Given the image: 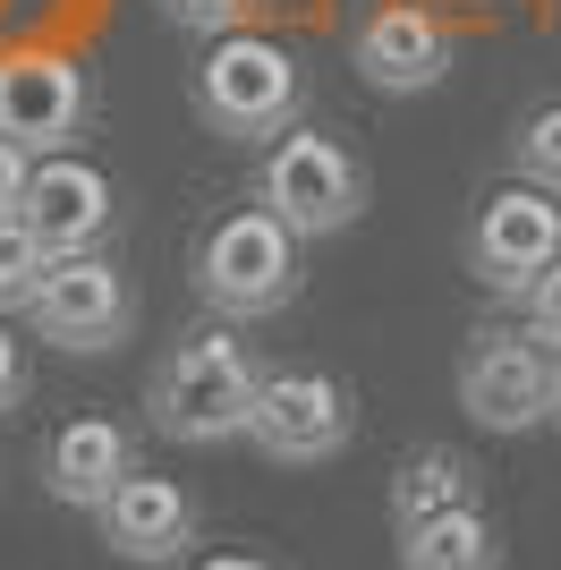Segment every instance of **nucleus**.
<instances>
[{
  "mask_svg": "<svg viewBox=\"0 0 561 570\" xmlns=\"http://www.w3.org/2000/svg\"><path fill=\"white\" fill-rule=\"evenodd\" d=\"M187 102H196V119H205L222 145H273V137H289V119H298L306 77H298V60H289V43L230 26V35H213V43L196 51Z\"/></svg>",
  "mask_w": 561,
  "mask_h": 570,
  "instance_id": "f257e3e1",
  "label": "nucleus"
},
{
  "mask_svg": "<svg viewBox=\"0 0 561 570\" xmlns=\"http://www.w3.org/2000/svg\"><path fill=\"white\" fill-rule=\"evenodd\" d=\"M256 383H264V366L247 357V341H238L230 324H205V333L170 341V357L154 366L145 417H154V434H170V443H230V434H247Z\"/></svg>",
  "mask_w": 561,
  "mask_h": 570,
  "instance_id": "f03ea898",
  "label": "nucleus"
},
{
  "mask_svg": "<svg viewBox=\"0 0 561 570\" xmlns=\"http://www.w3.org/2000/svg\"><path fill=\"white\" fill-rule=\"evenodd\" d=\"M298 238L280 230L264 205H238L196 238V298H205L222 324H264L298 298Z\"/></svg>",
  "mask_w": 561,
  "mask_h": 570,
  "instance_id": "7ed1b4c3",
  "label": "nucleus"
},
{
  "mask_svg": "<svg viewBox=\"0 0 561 570\" xmlns=\"http://www.w3.org/2000/svg\"><path fill=\"white\" fill-rule=\"evenodd\" d=\"M256 205L289 238H332L366 214V170H357V154L341 137L289 128V137L264 145V163H256Z\"/></svg>",
  "mask_w": 561,
  "mask_h": 570,
  "instance_id": "20e7f679",
  "label": "nucleus"
},
{
  "mask_svg": "<svg viewBox=\"0 0 561 570\" xmlns=\"http://www.w3.org/2000/svg\"><path fill=\"white\" fill-rule=\"evenodd\" d=\"M357 434V392L324 366H280L256 383V409H247V443H256L273 469H324V460L350 452Z\"/></svg>",
  "mask_w": 561,
  "mask_h": 570,
  "instance_id": "39448f33",
  "label": "nucleus"
},
{
  "mask_svg": "<svg viewBox=\"0 0 561 570\" xmlns=\"http://www.w3.org/2000/svg\"><path fill=\"white\" fill-rule=\"evenodd\" d=\"M26 324H35V341H51V350H69V357H102L137 333V289H128V273L102 247L51 256L43 282L26 289Z\"/></svg>",
  "mask_w": 561,
  "mask_h": 570,
  "instance_id": "423d86ee",
  "label": "nucleus"
},
{
  "mask_svg": "<svg viewBox=\"0 0 561 570\" xmlns=\"http://www.w3.org/2000/svg\"><path fill=\"white\" fill-rule=\"evenodd\" d=\"M561 401V357L544 350L537 333H476L460 357V409L476 417L485 434H528L544 426Z\"/></svg>",
  "mask_w": 561,
  "mask_h": 570,
  "instance_id": "0eeeda50",
  "label": "nucleus"
},
{
  "mask_svg": "<svg viewBox=\"0 0 561 570\" xmlns=\"http://www.w3.org/2000/svg\"><path fill=\"white\" fill-rule=\"evenodd\" d=\"M544 264H561V196L519 188V179L493 188L476 205V222H468V273H476V289L528 298V282H537Z\"/></svg>",
  "mask_w": 561,
  "mask_h": 570,
  "instance_id": "6e6552de",
  "label": "nucleus"
},
{
  "mask_svg": "<svg viewBox=\"0 0 561 570\" xmlns=\"http://www.w3.org/2000/svg\"><path fill=\"white\" fill-rule=\"evenodd\" d=\"M86 111H94V86L77 60H60V51H9L0 60V137L18 145L26 163L69 154L86 137Z\"/></svg>",
  "mask_w": 561,
  "mask_h": 570,
  "instance_id": "1a4fd4ad",
  "label": "nucleus"
},
{
  "mask_svg": "<svg viewBox=\"0 0 561 570\" xmlns=\"http://www.w3.org/2000/svg\"><path fill=\"white\" fill-rule=\"evenodd\" d=\"M111 222H119V188L94 163H77V154H43V163L26 170L18 230L35 238L43 256H86V247L111 238Z\"/></svg>",
  "mask_w": 561,
  "mask_h": 570,
  "instance_id": "9d476101",
  "label": "nucleus"
},
{
  "mask_svg": "<svg viewBox=\"0 0 561 570\" xmlns=\"http://www.w3.org/2000/svg\"><path fill=\"white\" fill-rule=\"evenodd\" d=\"M350 60L374 95H425V86L451 77V26L434 9H417V0H383L350 35Z\"/></svg>",
  "mask_w": 561,
  "mask_h": 570,
  "instance_id": "9b49d317",
  "label": "nucleus"
},
{
  "mask_svg": "<svg viewBox=\"0 0 561 570\" xmlns=\"http://www.w3.org/2000/svg\"><path fill=\"white\" fill-rule=\"evenodd\" d=\"M94 528H102V546H111L119 562L163 570V562H179V553L196 546V494H187L179 476L128 469V476L111 485V502L94 511Z\"/></svg>",
  "mask_w": 561,
  "mask_h": 570,
  "instance_id": "f8f14e48",
  "label": "nucleus"
},
{
  "mask_svg": "<svg viewBox=\"0 0 561 570\" xmlns=\"http://www.w3.org/2000/svg\"><path fill=\"white\" fill-rule=\"evenodd\" d=\"M128 469H137V434L119 417H69L43 443V494L69 502V511H102Z\"/></svg>",
  "mask_w": 561,
  "mask_h": 570,
  "instance_id": "ddd939ff",
  "label": "nucleus"
},
{
  "mask_svg": "<svg viewBox=\"0 0 561 570\" xmlns=\"http://www.w3.org/2000/svg\"><path fill=\"white\" fill-rule=\"evenodd\" d=\"M460 502H476V460L451 452V443H425V452H409L392 469V528L400 537L443 520V511H460Z\"/></svg>",
  "mask_w": 561,
  "mask_h": 570,
  "instance_id": "4468645a",
  "label": "nucleus"
},
{
  "mask_svg": "<svg viewBox=\"0 0 561 570\" xmlns=\"http://www.w3.org/2000/svg\"><path fill=\"white\" fill-rule=\"evenodd\" d=\"M400 570H502V528L485 520V502H460L400 537Z\"/></svg>",
  "mask_w": 561,
  "mask_h": 570,
  "instance_id": "2eb2a0df",
  "label": "nucleus"
},
{
  "mask_svg": "<svg viewBox=\"0 0 561 570\" xmlns=\"http://www.w3.org/2000/svg\"><path fill=\"white\" fill-rule=\"evenodd\" d=\"M511 170H519V188L561 196V102H544V111L519 119V137H511Z\"/></svg>",
  "mask_w": 561,
  "mask_h": 570,
  "instance_id": "dca6fc26",
  "label": "nucleus"
},
{
  "mask_svg": "<svg viewBox=\"0 0 561 570\" xmlns=\"http://www.w3.org/2000/svg\"><path fill=\"white\" fill-rule=\"evenodd\" d=\"M43 264L51 256L18 230V222H0V307H26V289L43 282Z\"/></svg>",
  "mask_w": 561,
  "mask_h": 570,
  "instance_id": "f3484780",
  "label": "nucleus"
},
{
  "mask_svg": "<svg viewBox=\"0 0 561 570\" xmlns=\"http://www.w3.org/2000/svg\"><path fill=\"white\" fill-rule=\"evenodd\" d=\"M154 9H163L170 26H187V35H230V26H247V9H256V0H154Z\"/></svg>",
  "mask_w": 561,
  "mask_h": 570,
  "instance_id": "a211bd4d",
  "label": "nucleus"
},
{
  "mask_svg": "<svg viewBox=\"0 0 561 570\" xmlns=\"http://www.w3.org/2000/svg\"><path fill=\"white\" fill-rule=\"evenodd\" d=\"M519 315H528V324H519V333H537L544 350L561 357V264H544L537 282H528V298H519Z\"/></svg>",
  "mask_w": 561,
  "mask_h": 570,
  "instance_id": "6ab92c4d",
  "label": "nucleus"
},
{
  "mask_svg": "<svg viewBox=\"0 0 561 570\" xmlns=\"http://www.w3.org/2000/svg\"><path fill=\"white\" fill-rule=\"evenodd\" d=\"M18 401H26V341L0 324V417H9Z\"/></svg>",
  "mask_w": 561,
  "mask_h": 570,
  "instance_id": "aec40b11",
  "label": "nucleus"
},
{
  "mask_svg": "<svg viewBox=\"0 0 561 570\" xmlns=\"http://www.w3.org/2000/svg\"><path fill=\"white\" fill-rule=\"evenodd\" d=\"M26 170H35V163H26L18 145L0 137V222H18V196H26Z\"/></svg>",
  "mask_w": 561,
  "mask_h": 570,
  "instance_id": "412c9836",
  "label": "nucleus"
},
{
  "mask_svg": "<svg viewBox=\"0 0 561 570\" xmlns=\"http://www.w3.org/2000/svg\"><path fill=\"white\" fill-rule=\"evenodd\" d=\"M196 570H273L264 553H213V562H196Z\"/></svg>",
  "mask_w": 561,
  "mask_h": 570,
  "instance_id": "4be33fe9",
  "label": "nucleus"
},
{
  "mask_svg": "<svg viewBox=\"0 0 561 570\" xmlns=\"http://www.w3.org/2000/svg\"><path fill=\"white\" fill-rule=\"evenodd\" d=\"M553 417H561V401H553Z\"/></svg>",
  "mask_w": 561,
  "mask_h": 570,
  "instance_id": "5701e85b",
  "label": "nucleus"
}]
</instances>
